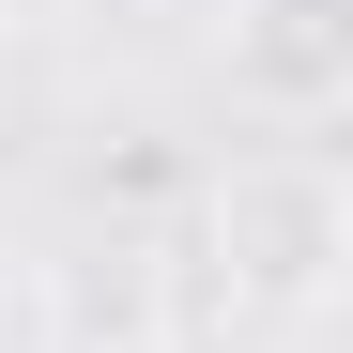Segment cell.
I'll list each match as a JSON object with an SVG mask.
<instances>
[{"label": "cell", "mask_w": 353, "mask_h": 353, "mask_svg": "<svg viewBox=\"0 0 353 353\" xmlns=\"http://www.w3.org/2000/svg\"><path fill=\"white\" fill-rule=\"evenodd\" d=\"M200 261L230 292V323H323L338 276H353V185L323 139H276V154H230L215 200H200Z\"/></svg>", "instance_id": "6da1fadb"}, {"label": "cell", "mask_w": 353, "mask_h": 353, "mask_svg": "<svg viewBox=\"0 0 353 353\" xmlns=\"http://www.w3.org/2000/svg\"><path fill=\"white\" fill-rule=\"evenodd\" d=\"M230 92L276 123H338L353 108V0H246L230 16Z\"/></svg>", "instance_id": "7a4b0ae2"}]
</instances>
